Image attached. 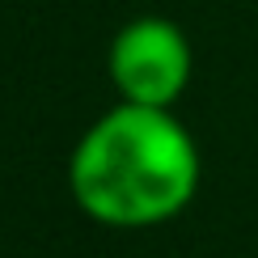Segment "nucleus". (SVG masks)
Segmentation results:
<instances>
[{"instance_id": "obj_1", "label": "nucleus", "mask_w": 258, "mask_h": 258, "mask_svg": "<svg viewBox=\"0 0 258 258\" xmlns=\"http://www.w3.org/2000/svg\"><path fill=\"white\" fill-rule=\"evenodd\" d=\"M199 144L174 110L119 102L77 140L68 186L89 220L153 229L174 220L199 190Z\"/></svg>"}, {"instance_id": "obj_2", "label": "nucleus", "mask_w": 258, "mask_h": 258, "mask_svg": "<svg viewBox=\"0 0 258 258\" xmlns=\"http://www.w3.org/2000/svg\"><path fill=\"white\" fill-rule=\"evenodd\" d=\"M106 63L123 102L169 110L190 81V42L169 17H136L114 34Z\"/></svg>"}]
</instances>
